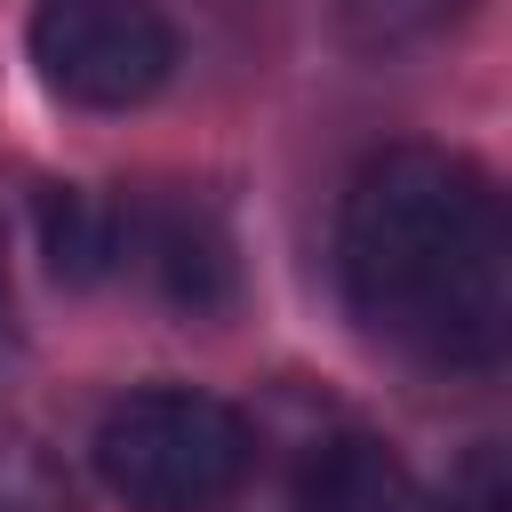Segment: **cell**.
Masks as SVG:
<instances>
[{"label":"cell","mask_w":512,"mask_h":512,"mask_svg":"<svg viewBox=\"0 0 512 512\" xmlns=\"http://www.w3.org/2000/svg\"><path fill=\"white\" fill-rule=\"evenodd\" d=\"M344 304L432 368H496L512 336V232L496 184L440 144L376 152L336 224Z\"/></svg>","instance_id":"cell-1"},{"label":"cell","mask_w":512,"mask_h":512,"mask_svg":"<svg viewBox=\"0 0 512 512\" xmlns=\"http://www.w3.org/2000/svg\"><path fill=\"white\" fill-rule=\"evenodd\" d=\"M88 456L128 512H216L248 480V416L192 384H136L96 416Z\"/></svg>","instance_id":"cell-2"},{"label":"cell","mask_w":512,"mask_h":512,"mask_svg":"<svg viewBox=\"0 0 512 512\" xmlns=\"http://www.w3.org/2000/svg\"><path fill=\"white\" fill-rule=\"evenodd\" d=\"M32 64L40 80L80 112H128L144 104L168 64L176 32L152 0H40L32 16Z\"/></svg>","instance_id":"cell-3"},{"label":"cell","mask_w":512,"mask_h":512,"mask_svg":"<svg viewBox=\"0 0 512 512\" xmlns=\"http://www.w3.org/2000/svg\"><path fill=\"white\" fill-rule=\"evenodd\" d=\"M112 272H144L176 304L224 296V240L200 224V208H120Z\"/></svg>","instance_id":"cell-4"},{"label":"cell","mask_w":512,"mask_h":512,"mask_svg":"<svg viewBox=\"0 0 512 512\" xmlns=\"http://www.w3.org/2000/svg\"><path fill=\"white\" fill-rule=\"evenodd\" d=\"M296 512H432V488L384 448V440H328L312 464H304V488H296Z\"/></svg>","instance_id":"cell-5"},{"label":"cell","mask_w":512,"mask_h":512,"mask_svg":"<svg viewBox=\"0 0 512 512\" xmlns=\"http://www.w3.org/2000/svg\"><path fill=\"white\" fill-rule=\"evenodd\" d=\"M40 240H48L56 280H104L112 272V248H120V208L112 200H88L72 184H48L40 192Z\"/></svg>","instance_id":"cell-6"},{"label":"cell","mask_w":512,"mask_h":512,"mask_svg":"<svg viewBox=\"0 0 512 512\" xmlns=\"http://www.w3.org/2000/svg\"><path fill=\"white\" fill-rule=\"evenodd\" d=\"M504 504H512V488H504V456L496 448H472L448 472V488L432 496V512H504Z\"/></svg>","instance_id":"cell-7"},{"label":"cell","mask_w":512,"mask_h":512,"mask_svg":"<svg viewBox=\"0 0 512 512\" xmlns=\"http://www.w3.org/2000/svg\"><path fill=\"white\" fill-rule=\"evenodd\" d=\"M16 360V296H8V264H0V368Z\"/></svg>","instance_id":"cell-8"}]
</instances>
